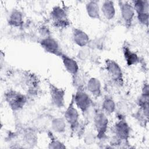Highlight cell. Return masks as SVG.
Segmentation results:
<instances>
[{
	"label": "cell",
	"instance_id": "cell-1",
	"mask_svg": "<svg viewBox=\"0 0 149 149\" xmlns=\"http://www.w3.org/2000/svg\"><path fill=\"white\" fill-rule=\"evenodd\" d=\"M5 99L10 107L13 110H17L22 108L26 101L24 95L13 91H10L6 93Z\"/></svg>",
	"mask_w": 149,
	"mask_h": 149
},
{
	"label": "cell",
	"instance_id": "cell-2",
	"mask_svg": "<svg viewBox=\"0 0 149 149\" xmlns=\"http://www.w3.org/2000/svg\"><path fill=\"white\" fill-rule=\"evenodd\" d=\"M51 15L54 23L56 26L63 27H66L69 24L66 13L61 7H55L52 10Z\"/></svg>",
	"mask_w": 149,
	"mask_h": 149
},
{
	"label": "cell",
	"instance_id": "cell-3",
	"mask_svg": "<svg viewBox=\"0 0 149 149\" xmlns=\"http://www.w3.org/2000/svg\"><path fill=\"white\" fill-rule=\"evenodd\" d=\"M74 102L83 112L86 111L91 104V100L88 95L83 91H78L76 94Z\"/></svg>",
	"mask_w": 149,
	"mask_h": 149
},
{
	"label": "cell",
	"instance_id": "cell-4",
	"mask_svg": "<svg viewBox=\"0 0 149 149\" xmlns=\"http://www.w3.org/2000/svg\"><path fill=\"white\" fill-rule=\"evenodd\" d=\"M42 47L48 52L56 55H61L60 48L58 42L53 38L47 37L41 41Z\"/></svg>",
	"mask_w": 149,
	"mask_h": 149
},
{
	"label": "cell",
	"instance_id": "cell-5",
	"mask_svg": "<svg viewBox=\"0 0 149 149\" xmlns=\"http://www.w3.org/2000/svg\"><path fill=\"white\" fill-rule=\"evenodd\" d=\"M120 4L121 15L127 24H131L134 15V10L132 5L127 2H121Z\"/></svg>",
	"mask_w": 149,
	"mask_h": 149
},
{
	"label": "cell",
	"instance_id": "cell-6",
	"mask_svg": "<svg viewBox=\"0 0 149 149\" xmlns=\"http://www.w3.org/2000/svg\"><path fill=\"white\" fill-rule=\"evenodd\" d=\"M107 69L111 77L116 80H120L122 79V73L119 66L113 61L108 60L106 61Z\"/></svg>",
	"mask_w": 149,
	"mask_h": 149
},
{
	"label": "cell",
	"instance_id": "cell-7",
	"mask_svg": "<svg viewBox=\"0 0 149 149\" xmlns=\"http://www.w3.org/2000/svg\"><path fill=\"white\" fill-rule=\"evenodd\" d=\"M52 101L55 105L61 107L64 104V91L54 86L50 87Z\"/></svg>",
	"mask_w": 149,
	"mask_h": 149
},
{
	"label": "cell",
	"instance_id": "cell-8",
	"mask_svg": "<svg viewBox=\"0 0 149 149\" xmlns=\"http://www.w3.org/2000/svg\"><path fill=\"white\" fill-rule=\"evenodd\" d=\"M65 116L66 121L72 127H74V126H76L79 119V113L77 110L74 108L73 102L70 104L67 109L65 113Z\"/></svg>",
	"mask_w": 149,
	"mask_h": 149
},
{
	"label": "cell",
	"instance_id": "cell-9",
	"mask_svg": "<svg viewBox=\"0 0 149 149\" xmlns=\"http://www.w3.org/2000/svg\"><path fill=\"white\" fill-rule=\"evenodd\" d=\"M61 57L66 70L72 75L76 74L79 70V66L77 62L72 58L65 55H61Z\"/></svg>",
	"mask_w": 149,
	"mask_h": 149
},
{
	"label": "cell",
	"instance_id": "cell-10",
	"mask_svg": "<svg viewBox=\"0 0 149 149\" xmlns=\"http://www.w3.org/2000/svg\"><path fill=\"white\" fill-rule=\"evenodd\" d=\"M108 123V119L107 117L102 113H97L95 118V125L98 133L103 134L105 132Z\"/></svg>",
	"mask_w": 149,
	"mask_h": 149
},
{
	"label": "cell",
	"instance_id": "cell-11",
	"mask_svg": "<svg viewBox=\"0 0 149 149\" xmlns=\"http://www.w3.org/2000/svg\"><path fill=\"white\" fill-rule=\"evenodd\" d=\"M101 10L107 19H112L115 15V8L113 2L110 1H104L101 7Z\"/></svg>",
	"mask_w": 149,
	"mask_h": 149
},
{
	"label": "cell",
	"instance_id": "cell-12",
	"mask_svg": "<svg viewBox=\"0 0 149 149\" xmlns=\"http://www.w3.org/2000/svg\"><path fill=\"white\" fill-rule=\"evenodd\" d=\"M73 34L74 41L78 45L83 47L87 44L88 41V37L84 31L79 29H75L74 30Z\"/></svg>",
	"mask_w": 149,
	"mask_h": 149
},
{
	"label": "cell",
	"instance_id": "cell-13",
	"mask_svg": "<svg viewBox=\"0 0 149 149\" xmlns=\"http://www.w3.org/2000/svg\"><path fill=\"white\" fill-rule=\"evenodd\" d=\"M115 132L116 135L120 139H125L129 135V129L128 125L124 121H120L115 125Z\"/></svg>",
	"mask_w": 149,
	"mask_h": 149
},
{
	"label": "cell",
	"instance_id": "cell-14",
	"mask_svg": "<svg viewBox=\"0 0 149 149\" xmlns=\"http://www.w3.org/2000/svg\"><path fill=\"white\" fill-rule=\"evenodd\" d=\"M88 90L94 95H99L101 93V84L95 78H91L88 82Z\"/></svg>",
	"mask_w": 149,
	"mask_h": 149
},
{
	"label": "cell",
	"instance_id": "cell-15",
	"mask_svg": "<svg viewBox=\"0 0 149 149\" xmlns=\"http://www.w3.org/2000/svg\"><path fill=\"white\" fill-rule=\"evenodd\" d=\"M88 15L92 18L98 19L100 17L99 7L95 1H90L86 5Z\"/></svg>",
	"mask_w": 149,
	"mask_h": 149
},
{
	"label": "cell",
	"instance_id": "cell-16",
	"mask_svg": "<svg viewBox=\"0 0 149 149\" xmlns=\"http://www.w3.org/2000/svg\"><path fill=\"white\" fill-rule=\"evenodd\" d=\"M22 22V15L19 11L14 10L10 13L9 18V23L10 25L17 27L20 26Z\"/></svg>",
	"mask_w": 149,
	"mask_h": 149
},
{
	"label": "cell",
	"instance_id": "cell-17",
	"mask_svg": "<svg viewBox=\"0 0 149 149\" xmlns=\"http://www.w3.org/2000/svg\"><path fill=\"white\" fill-rule=\"evenodd\" d=\"M123 54L125 60L128 65H133L138 61V57L137 55L131 51L127 47H125L123 49Z\"/></svg>",
	"mask_w": 149,
	"mask_h": 149
},
{
	"label": "cell",
	"instance_id": "cell-18",
	"mask_svg": "<svg viewBox=\"0 0 149 149\" xmlns=\"http://www.w3.org/2000/svg\"><path fill=\"white\" fill-rule=\"evenodd\" d=\"M133 8L136 11L137 15L148 13V3L147 1H133Z\"/></svg>",
	"mask_w": 149,
	"mask_h": 149
},
{
	"label": "cell",
	"instance_id": "cell-19",
	"mask_svg": "<svg viewBox=\"0 0 149 149\" xmlns=\"http://www.w3.org/2000/svg\"><path fill=\"white\" fill-rule=\"evenodd\" d=\"M103 108L107 113L113 112L115 109V104L112 100L107 98L103 103Z\"/></svg>",
	"mask_w": 149,
	"mask_h": 149
},
{
	"label": "cell",
	"instance_id": "cell-20",
	"mask_svg": "<svg viewBox=\"0 0 149 149\" xmlns=\"http://www.w3.org/2000/svg\"><path fill=\"white\" fill-rule=\"evenodd\" d=\"M65 124L64 121L61 119H56L54 120L53 122V127L56 132H61L63 131L65 129Z\"/></svg>",
	"mask_w": 149,
	"mask_h": 149
}]
</instances>
